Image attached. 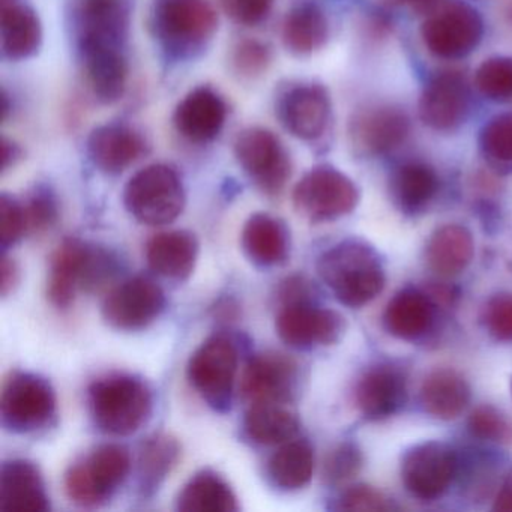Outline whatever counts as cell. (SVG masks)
I'll use <instances>...</instances> for the list:
<instances>
[{"label": "cell", "mask_w": 512, "mask_h": 512, "mask_svg": "<svg viewBox=\"0 0 512 512\" xmlns=\"http://www.w3.org/2000/svg\"><path fill=\"white\" fill-rule=\"evenodd\" d=\"M148 25L167 59L187 62L211 46L218 31V14L209 0H154Z\"/></svg>", "instance_id": "6da1fadb"}, {"label": "cell", "mask_w": 512, "mask_h": 512, "mask_svg": "<svg viewBox=\"0 0 512 512\" xmlns=\"http://www.w3.org/2000/svg\"><path fill=\"white\" fill-rule=\"evenodd\" d=\"M317 272L335 298L350 308L370 304L385 287L379 254L358 239H347L326 250L317 260Z\"/></svg>", "instance_id": "7a4b0ae2"}, {"label": "cell", "mask_w": 512, "mask_h": 512, "mask_svg": "<svg viewBox=\"0 0 512 512\" xmlns=\"http://www.w3.org/2000/svg\"><path fill=\"white\" fill-rule=\"evenodd\" d=\"M154 397L145 380L112 374L89 388V409L95 425L110 436H131L151 418Z\"/></svg>", "instance_id": "3957f363"}, {"label": "cell", "mask_w": 512, "mask_h": 512, "mask_svg": "<svg viewBox=\"0 0 512 512\" xmlns=\"http://www.w3.org/2000/svg\"><path fill=\"white\" fill-rule=\"evenodd\" d=\"M130 472V451L125 446L107 443L67 470L65 493L80 508H98L112 499Z\"/></svg>", "instance_id": "277c9868"}, {"label": "cell", "mask_w": 512, "mask_h": 512, "mask_svg": "<svg viewBox=\"0 0 512 512\" xmlns=\"http://www.w3.org/2000/svg\"><path fill=\"white\" fill-rule=\"evenodd\" d=\"M185 203L184 182L169 164L146 166L125 185V208L146 226L173 223L184 212Z\"/></svg>", "instance_id": "5b68a950"}, {"label": "cell", "mask_w": 512, "mask_h": 512, "mask_svg": "<svg viewBox=\"0 0 512 512\" xmlns=\"http://www.w3.org/2000/svg\"><path fill=\"white\" fill-rule=\"evenodd\" d=\"M484 37V20L472 5L442 2L422 23L425 49L439 59L458 61L475 52Z\"/></svg>", "instance_id": "8992f818"}, {"label": "cell", "mask_w": 512, "mask_h": 512, "mask_svg": "<svg viewBox=\"0 0 512 512\" xmlns=\"http://www.w3.org/2000/svg\"><path fill=\"white\" fill-rule=\"evenodd\" d=\"M239 355L226 335H212L191 355L187 376L197 394L215 412L230 410L238 373Z\"/></svg>", "instance_id": "52a82bcc"}, {"label": "cell", "mask_w": 512, "mask_h": 512, "mask_svg": "<svg viewBox=\"0 0 512 512\" xmlns=\"http://www.w3.org/2000/svg\"><path fill=\"white\" fill-rule=\"evenodd\" d=\"M296 212L311 223L346 217L359 203L355 182L332 166H317L302 176L293 190Z\"/></svg>", "instance_id": "ba28073f"}, {"label": "cell", "mask_w": 512, "mask_h": 512, "mask_svg": "<svg viewBox=\"0 0 512 512\" xmlns=\"http://www.w3.org/2000/svg\"><path fill=\"white\" fill-rule=\"evenodd\" d=\"M0 415L4 427L13 433L43 430L56 415V392L52 383L25 371L11 374L2 391Z\"/></svg>", "instance_id": "9c48e42d"}, {"label": "cell", "mask_w": 512, "mask_h": 512, "mask_svg": "<svg viewBox=\"0 0 512 512\" xmlns=\"http://www.w3.org/2000/svg\"><path fill=\"white\" fill-rule=\"evenodd\" d=\"M236 161L266 196H280L292 176V160L277 134L251 127L235 140Z\"/></svg>", "instance_id": "30bf717a"}, {"label": "cell", "mask_w": 512, "mask_h": 512, "mask_svg": "<svg viewBox=\"0 0 512 512\" xmlns=\"http://www.w3.org/2000/svg\"><path fill=\"white\" fill-rule=\"evenodd\" d=\"M133 11L134 0H68V20L77 49L86 46L124 49Z\"/></svg>", "instance_id": "8fae6325"}, {"label": "cell", "mask_w": 512, "mask_h": 512, "mask_svg": "<svg viewBox=\"0 0 512 512\" xmlns=\"http://www.w3.org/2000/svg\"><path fill=\"white\" fill-rule=\"evenodd\" d=\"M401 481L419 500L439 499L458 473V454L443 442L428 440L410 446L401 458Z\"/></svg>", "instance_id": "7c38bea8"}, {"label": "cell", "mask_w": 512, "mask_h": 512, "mask_svg": "<svg viewBox=\"0 0 512 512\" xmlns=\"http://www.w3.org/2000/svg\"><path fill=\"white\" fill-rule=\"evenodd\" d=\"M410 134V119L391 104H371L352 113L347 125L350 146L361 157L374 158L400 148Z\"/></svg>", "instance_id": "4fadbf2b"}, {"label": "cell", "mask_w": 512, "mask_h": 512, "mask_svg": "<svg viewBox=\"0 0 512 512\" xmlns=\"http://www.w3.org/2000/svg\"><path fill=\"white\" fill-rule=\"evenodd\" d=\"M166 310V295L157 281L146 275L127 278L104 299L103 317L119 331L148 328Z\"/></svg>", "instance_id": "5bb4252c"}, {"label": "cell", "mask_w": 512, "mask_h": 512, "mask_svg": "<svg viewBox=\"0 0 512 512\" xmlns=\"http://www.w3.org/2000/svg\"><path fill=\"white\" fill-rule=\"evenodd\" d=\"M299 385L301 367L295 359L280 352H262L245 365L241 392L250 404H289L298 395Z\"/></svg>", "instance_id": "9a60e30c"}, {"label": "cell", "mask_w": 512, "mask_h": 512, "mask_svg": "<svg viewBox=\"0 0 512 512\" xmlns=\"http://www.w3.org/2000/svg\"><path fill=\"white\" fill-rule=\"evenodd\" d=\"M346 328V319L338 311L319 307L316 302L284 305L275 320L278 337L298 350L332 346L343 338Z\"/></svg>", "instance_id": "2e32d148"}, {"label": "cell", "mask_w": 512, "mask_h": 512, "mask_svg": "<svg viewBox=\"0 0 512 512\" xmlns=\"http://www.w3.org/2000/svg\"><path fill=\"white\" fill-rule=\"evenodd\" d=\"M275 110L287 133L304 142H314L328 131L331 97L319 83H298L280 92Z\"/></svg>", "instance_id": "e0dca14e"}, {"label": "cell", "mask_w": 512, "mask_h": 512, "mask_svg": "<svg viewBox=\"0 0 512 512\" xmlns=\"http://www.w3.org/2000/svg\"><path fill=\"white\" fill-rule=\"evenodd\" d=\"M419 118L425 127L451 133L466 122L470 91L463 74L443 71L425 85L419 98Z\"/></svg>", "instance_id": "ac0fdd59"}, {"label": "cell", "mask_w": 512, "mask_h": 512, "mask_svg": "<svg viewBox=\"0 0 512 512\" xmlns=\"http://www.w3.org/2000/svg\"><path fill=\"white\" fill-rule=\"evenodd\" d=\"M226 100L211 86H199L188 92L173 112L176 133L194 145L214 142L227 121Z\"/></svg>", "instance_id": "d6986e66"}, {"label": "cell", "mask_w": 512, "mask_h": 512, "mask_svg": "<svg viewBox=\"0 0 512 512\" xmlns=\"http://www.w3.org/2000/svg\"><path fill=\"white\" fill-rule=\"evenodd\" d=\"M146 140L136 128L121 122L100 125L89 134V160L104 175L116 176L130 169L146 154Z\"/></svg>", "instance_id": "ffe728a7"}, {"label": "cell", "mask_w": 512, "mask_h": 512, "mask_svg": "<svg viewBox=\"0 0 512 512\" xmlns=\"http://www.w3.org/2000/svg\"><path fill=\"white\" fill-rule=\"evenodd\" d=\"M83 76L92 97L103 106L124 98L128 85V61L124 49L113 46H86L77 49Z\"/></svg>", "instance_id": "44dd1931"}, {"label": "cell", "mask_w": 512, "mask_h": 512, "mask_svg": "<svg viewBox=\"0 0 512 512\" xmlns=\"http://www.w3.org/2000/svg\"><path fill=\"white\" fill-rule=\"evenodd\" d=\"M0 511H50L49 494L37 464L23 458L5 461L0 470Z\"/></svg>", "instance_id": "7402d4cb"}, {"label": "cell", "mask_w": 512, "mask_h": 512, "mask_svg": "<svg viewBox=\"0 0 512 512\" xmlns=\"http://www.w3.org/2000/svg\"><path fill=\"white\" fill-rule=\"evenodd\" d=\"M355 401L365 418H388L406 401V377L392 365H374L359 377Z\"/></svg>", "instance_id": "603a6c76"}, {"label": "cell", "mask_w": 512, "mask_h": 512, "mask_svg": "<svg viewBox=\"0 0 512 512\" xmlns=\"http://www.w3.org/2000/svg\"><path fill=\"white\" fill-rule=\"evenodd\" d=\"M2 53L10 61L34 58L43 46L40 17L25 0H0Z\"/></svg>", "instance_id": "cb8c5ba5"}, {"label": "cell", "mask_w": 512, "mask_h": 512, "mask_svg": "<svg viewBox=\"0 0 512 512\" xmlns=\"http://www.w3.org/2000/svg\"><path fill=\"white\" fill-rule=\"evenodd\" d=\"M91 244L80 239H65L50 260L47 296L59 310H68L77 292L85 286Z\"/></svg>", "instance_id": "d4e9b609"}, {"label": "cell", "mask_w": 512, "mask_h": 512, "mask_svg": "<svg viewBox=\"0 0 512 512\" xmlns=\"http://www.w3.org/2000/svg\"><path fill=\"white\" fill-rule=\"evenodd\" d=\"M200 245L188 230H170L152 236L146 245V259L155 274L172 281H185L196 268Z\"/></svg>", "instance_id": "484cf974"}, {"label": "cell", "mask_w": 512, "mask_h": 512, "mask_svg": "<svg viewBox=\"0 0 512 512\" xmlns=\"http://www.w3.org/2000/svg\"><path fill=\"white\" fill-rule=\"evenodd\" d=\"M241 247L254 265L272 268L290 256V232L286 223L269 214H254L242 229Z\"/></svg>", "instance_id": "4316f807"}, {"label": "cell", "mask_w": 512, "mask_h": 512, "mask_svg": "<svg viewBox=\"0 0 512 512\" xmlns=\"http://www.w3.org/2000/svg\"><path fill=\"white\" fill-rule=\"evenodd\" d=\"M436 305L422 290L403 289L395 293L383 313V326L392 337L413 341L424 337L434 322Z\"/></svg>", "instance_id": "83f0119b"}, {"label": "cell", "mask_w": 512, "mask_h": 512, "mask_svg": "<svg viewBox=\"0 0 512 512\" xmlns=\"http://www.w3.org/2000/svg\"><path fill=\"white\" fill-rule=\"evenodd\" d=\"M475 256L472 233L461 224H445L431 233L425 247L428 268L442 277L466 271Z\"/></svg>", "instance_id": "f1b7e54d"}, {"label": "cell", "mask_w": 512, "mask_h": 512, "mask_svg": "<svg viewBox=\"0 0 512 512\" xmlns=\"http://www.w3.org/2000/svg\"><path fill=\"white\" fill-rule=\"evenodd\" d=\"M439 191V178L433 167L422 161H407L392 172L389 196L403 214L424 211Z\"/></svg>", "instance_id": "f546056e"}, {"label": "cell", "mask_w": 512, "mask_h": 512, "mask_svg": "<svg viewBox=\"0 0 512 512\" xmlns=\"http://www.w3.org/2000/svg\"><path fill=\"white\" fill-rule=\"evenodd\" d=\"M331 34L325 11L316 4H301L286 14L281 40L287 52L305 58L326 46Z\"/></svg>", "instance_id": "4dcf8cb0"}, {"label": "cell", "mask_w": 512, "mask_h": 512, "mask_svg": "<svg viewBox=\"0 0 512 512\" xmlns=\"http://www.w3.org/2000/svg\"><path fill=\"white\" fill-rule=\"evenodd\" d=\"M470 401L467 380L449 368L431 371L421 386V404L425 413L442 421L458 418Z\"/></svg>", "instance_id": "1f68e13d"}, {"label": "cell", "mask_w": 512, "mask_h": 512, "mask_svg": "<svg viewBox=\"0 0 512 512\" xmlns=\"http://www.w3.org/2000/svg\"><path fill=\"white\" fill-rule=\"evenodd\" d=\"M181 443L172 434H152L140 445L137 457V485L143 497L160 490L181 458Z\"/></svg>", "instance_id": "d6a6232c"}, {"label": "cell", "mask_w": 512, "mask_h": 512, "mask_svg": "<svg viewBox=\"0 0 512 512\" xmlns=\"http://www.w3.org/2000/svg\"><path fill=\"white\" fill-rule=\"evenodd\" d=\"M245 437L256 445H283L301 428L298 415L280 403H251L242 422Z\"/></svg>", "instance_id": "836d02e7"}, {"label": "cell", "mask_w": 512, "mask_h": 512, "mask_svg": "<svg viewBox=\"0 0 512 512\" xmlns=\"http://www.w3.org/2000/svg\"><path fill=\"white\" fill-rule=\"evenodd\" d=\"M182 512H236L238 499L229 482L214 470L196 473L182 488L176 499Z\"/></svg>", "instance_id": "e575fe53"}, {"label": "cell", "mask_w": 512, "mask_h": 512, "mask_svg": "<svg viewBox=\"0 0 512 512\" xmlns=\"http://www.w3.org/2000/svg\"><path fill=\"white\" fill-rule=\"evenodd\" d=\"M314 473V449L305 439L283 443L266 464V475L274 487L296 491L310 484Z\"/></svg>", "instance_id": "d590c367"}, {"label": "cell", "mask_w": 512, "mask_h": 512, "mask_svg": "<svg viewBox=\"0 0 512 512\" xmlns=\"http://www.w3.org/2000/svg\"><path fill=\"white\" fill-rule=\"evenodd\" d=\"M479 151L494 172L512 173V112L494 116L482 127Z\"/></svg>", "instance_id": "8d00e7d4"}, {"label": "cell", "mask_w": 512, "mask_h": 512, "mask_svg": "<svg viewBox=\"0 0 512 512\" xmlns=\"http://www.w3.org/2000/svg\"><path fill=\"white\" fill-rule=\"evenodd\" d=\"M274 61L271 47L254 38H242L230 53V68L242 82H254L265 76Z\"/></svg>", "instance_id": "74e56055"}, {"label": "cell", "mask_w": 512, "mask_h": 512, "mask_svg": "<svg viewBox=\"0 0 512 512\" xmlns=\"http://www.w3.org/2000/svg\"><path fill=\"white\" fill-rule=\"evenodd\" d=\"M479 94L494 103L512 100V58L496 56L479 65L475 73Z\"/></svg>", "instance_id": "f35d334b"}, {"label": "cell", "mask_w": 512, "mask_h": 512, "mask_svg": "<svg viewBox=\"0 0 512 512\" xmlns=\"http://www.w3.org/2000/svg\"><path fill=\"white\" fill-rule=\"evenodd\" d=\"M362 467V452L353 442H341L323 460V481L331 487L352 481Z\"/></svg>", "instance_id": "ab89813d"}, {"label": "cell", "mask_w": 512, "mask_h": 512, "mask_svg": "<svg viewBox=\"0 0 512 512\" xmlns=\"http://www.w3.org/2000/svg\"><path fill=\"white\" fill-rule=\"evenodd\" d=\"M467 427H469L470 434L476 439L500 443V445H511L512 443L511 421L490 404L476 407L470 413Z\"/></svg>", "instance_id": "60d3db41"}, {"label": "cell", "mask_w": 512, "mask_h": 512, "mask_svg": "<svg viewBox=\"0 0 512 512\" xmlns=\"http://www.w3.org/2000/svg\"><path fill=\"white\" fill-rule=\"evenodd\" d=\"M23 205L31 232H46L58 223L61 209L58 196L50 185H35Z\"/></svg>", "instance_id": "b9f144b4"}, {"label": "cell", "mask_w": 512, "mask_h": 512, "mask_svg": "<svg viewBox=\"0 0 512 512\" xmlns=\"http://www.w3.org/2000/svg\"><path fill=\"white\" fill-rule=\"evenodd\" d=\"M0 223H2V248L7 251L22 241L29 232L28 217L25 205L11 194L4 193L0 197Z\"/></svg>", "instance_id": "7bdbcfd3"}, {"label": "cell", "mask_w": 512, "mask_h": 512, "mask_svg": "<svg viewBox=\"0 0 512 512\" xmlns=\"http://www.w3.org/2000/svg\"><path fill=\"white\" fill-rule=\"evenodd\" d=\"M485 331L497 341H512V293L491 296L482 310Z\"/></svg>", "instance_id": "ee69618b"}, {"label": "cell", "mask_w": 512, "mask_h": 512, "mask_svg": "<svg viewBox=\"0 0 512 512\" xmlns=\"http://www.w3.org/2000/svg\"><path fill=\"white\" fill-rule=\"evenodd\" d=\"M334 508L338 511H391L395 506L382 491L370 485L356 484L338 496Z\"/></svg>", "instance_id": "f6af8a7d"}, {"label": "cell", "mask_w": 512, "mask_h": 512, "mask_svg": "<svg viewBox=\"0 0 512 512\" xmlns=\"http://www.w3.org/2000/svg\"><path fill=\"white\" fill-rule=\"evenodd\" d=\"M221 10L239 26L262 25L274 7V0H220Z\"/></svg>", "instance_id": "bcb514c9"}, {"label": "cell", "mask_w": 512, "mask_h": 512, "mask_svg": "<svg viewBox=\"0 0 512 512\" xmlns=\"http://www.w3.org/2000/svg\"><path fill=\"white\" fill-rule=\"evenodd\" d=\"M278 301L284 305L302 304V302H316V289L308 278L302 275H292L281 281L277 290Z\"/></svg>", "instance_id": "7dc6e473"}, {"label": "cell", "mask_w": 512, "mask_h": 512, "mask_svg": "<svg viewBox=\"0 0 512 512\" xmlns=\"http://www.w3.org/2000/svg\"><path fill=\"white\" fill-rule=\"evenodd\" d=\"M0 289H2V296L7 298L10 293H13L16 290V287L19 286L20 281V269L17 266V263L14 262L13 259L7 256L4 253V257H2V266H0Z\"/></svg>", "instance_id": "c3c4849f"}, {"label": "cell", "mask_w": 512, "mask_h": 512, "mask_svg": "<svg viewBox=\"0 0 512 512\" xmlns=\"http://www.w3.org/2000/svg\"><path fill=\"white\" fill-rule=\"evenodd\" d=\"M386 7H407L419 16H428L433 13L443 0H382Z\"/></svg>", "instance_id": "681fc988"}, {"label": "cell", "mask_w": 512, "mask_h": 512, "mask_svg": "<svg viewBox=\"0 0 512 512\" xmlns=\"http://www.w3.org/2000/svg\"><path fill=\"white\" fill-rule=\"evenodd\" d=\"M25 158V151L19 143L8 137H2V172L16 167Z\"/></svg>", "instance_id": "f907efd6"}, {"label": "cell", "mask_w": 512, "mask_h": 512, "mask_svg": "<svg viewBox=\"0 0 512 512\" xmlns=\"http://www.w3.org/2000/svg\"><path fill=\"white\" fill-rule=\"evenodd\" d=\"M494 511L512 512V470L505 476L494 497Z\"/></svg>", "instance_id": "816d5d0a"}, {"label": "cell", "mask_w": 512, "mask_h": 512, "mask_svg": "<svg viewBox=\"0 0 512 512\" xmlns=\"http://www.w3.org/2000/svg\"><path fill=\"white\" fill-rule=\"evenodd\" d=\"M511 395H512V379H511Z\"/></svg>", "instance_id": "f5cc1de1"}, {"label": "cell", "mask_w": 512, "mask_h": 512, "mask_svg": "<svg viewBox=\"0 0 512 512\" xmlns=\"http://www.w3.org/2000/svg\"><path fill=\"white\" fill-rule=\"evenodd\" d=\"M511 17H512V8H511Z\"/></svg>", "instance_id": "db71d44e"}]
</instances>
